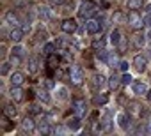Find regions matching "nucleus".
Masks as SVG:
<instances>
[{
  "label": "nucleus",
  "mask_w": 151,
  "mask_h": 136,
  "mask_svg": "<svg viewBox=\"0 0 151 136\" xmlns=\"http://www.w3.org/2000/svg\"><path fill=\"white\" fill-rule=\"evenodd\" d=\"M73 108H75V111H77V115H86V111H87V104H86V101L84 99H77V101H73Z\"/></svg>",
  "instance_id": "39448f33"
},
{
  "label": "nucleus",
  "mask_w": 151,
  "mask_h": 136,
  "mask_svg": "<svg viewBox=\"0 0 151 136\" xmlns=\"http://www.w3.org/2000/svg\"><path fill=\"white\" fill-rule=\"evenodd\" d=\"M9 69H11V64H9V62L2 64V67H0V74H2V76H6V74L9 73Z\"/></svg>",
  "instance_id": "393cba45"
},
{
  "label": "nucleus",
  "mask_w": 151,
  "mask_h": 136,
  "mask_svg": "<svg viewBox=\"0 0 151 136\" xmlns=\"http://www.w3.org/2000/svg\"><path fill=\"white\" fill-rule=\"evenodd\" d=\"M39 16H41V18H50L48 7H41V9H39Z\"/></svg>",
  "instance_id": "c85d7f7f"
},
{
  "label": "nucleus",
  "mask_w": 151,
  "mask_h": 136,
  "mask_svg": "<svg viewBox=\"0 0 151 136\" xmlns=\"http://www.w3.org/2000/svg\"><path fill=\"white\" fill-rule=\"evenodd\" d=\"M121 83V78H117L116 74H112L110 76V81H109V85H110V89H117V85Z\"/></svg>",
  "instance_id": "412c9836"
},
{
  "label": "nucleus",
  "mask_w": 151,
  "mask_h": 136,
  "mask_svg": "<svg viewBox=\"0 0 151 136\" xmlns=\"http://www.w3.org/2000/svg\"><path fill=\"white\" fill-rule=\"evenodd\" d=\"M107 62H109L110 65H114V64H116V55H112V53H110V55H109V60H107Z\"/></svg>",
  "instance_id": "72a5a7b5"
},
{
  "label": "nucleus",
  "mask_w": 151,
  "mask_h": 136,
  "mask_svg": "<svg viewBox=\"0 0 151 136\" xmlns=\"http://www.w3.org/2000/svg\"><path fill=\"white\" fill-rule=\"evenodd\" d=\"M103 83H105V78H103L101 74H96V76H94V87L100 89V87H103Z\"/></svg>",
  "instance_id": "4be33fe9"
},
{
  "label": "nucleus",
  "mask_w": 151,
  "mask_h": 136,
  "mask_svg": "<svg viewBox=\"0 0 151 136\" xmlns=\"http://www.w3.org/2000/svg\"><path fill=\"white\" fill-rule=\"evenodd\" d=\"M149 131H151V125H149Z\"/></svg>",
  "instance_id": "37998d69"
},
{
  "label": "nucleus",
  "mask_w": 151,
  "mask_h": 136,
  "mask_svg": "<svg viewBox=\"0 0 151 136\" xmlns=\"http://www.w3.org/2000/svg\"><path fill=\"white\" fill-rule=\"evenodd\" d=\"M53 87H55V83L52 81V78H48L46 80V89H53Z\"/></svg>",
  "instance_id": "c9c22d12"
},
{
  "label": "nucleus",
  "mask_w": 151,
  "mask_h": 136,
  "mask_svg": "<svg viewBox=\"0 0 151 136\" xmlns=\"http://www.w3.org/2000/svg\"><path fill=\"white\" fill-rule=\"evenodd\" d=\"M132 80H133V78H132V76H130L128 73H124V74H123V78H121V83L128 85V83H132Z\"/></svg>",
  "instance_id": "cd10ccee"
},
{
  "label": "nucleus",
  "mask_w": 151,
  "mask_h": 136,
  "mask_svg": "<svg viewBox=\"0 0 151 136\" xmlns=\"http://www.w3.org/2000/svg\"><path fill=\"white\" fill-rule=\"evenodd\" d=\"M37 97H39L43 103H50V96H48V92H46V90H41V92L37 94Z\"/></svg>",
  "instance_id": "5701e85b"
},
{
  "label": "nucleus",
  "mask_w": 151,
  "mask_h": 136,
  "mask_svg": "<svg viewBox=\"0 0 151 136\" xmlns=\"http://www.w3.org/2000/svg\"><path fill=\"white\" fill-rule=\"evenodd\" d=\"M29 30H30V23H29V21H27V23H25V25H23V32H29Z\"/></svg>",
  "instance_id": "ea45409f"
},
{
  "label": "nucleus",
  "mask_w": 151,
  "mask_h": 136,
  "mask_svg": "<svg viewBox=\"0 0 151 136\" xmlns=\"http://www.w3.org/2000/svg\"><path fill=\"white\" fill-rule=\"evenodd\" d=\"M142 0H128V7L130 9H133V11H137V9H140L142 7Z\"/></svg>",
  "instance_id": "6ab92c4d"
},
{
  "label": "nucleus",
  "mask_w": 151,
  "mask_h": 136,
  "mask_svg": "<svg viewBox=\"0 0 151 136\" xmlns=\"http://www.w3.org/2000/svg\"><path fill=\"white\" fill-rule=\"evenodd\" d=\"M103 46H105V39H100V41H94L93 42V48L94 50H103Z\"/></svg>",
  "instance_id": "a878e982"
},
{
  "label": "nucleus",
  "mask_w": 151,
  "mask_h": 136,
  "mask_svg": "<svg viewBox=\"0 0 151 136\" xmlns=\"http://www.w3.org/2000/svg\"><path fill=\"white\" fill-rule=\"evenodd\" d=\"M86 28H87L89 34H98V32L101 30V25H100V21H96V20H87Z\"/></svg>",
  "instance_id": "423d86ee"
},
{
  "label": "nucleus",
  "mask_w": 151,
  "mask_h": 136,
  "mask_svg": "<svg viewBox=\"0 0 151 136\" xmlns=\"http://www.w3.org/2000/svg\"><path fill=\"white\" fill-rule=\"evenodd\" d=\"M30 111H32V113H39L41 110H39V106H36V104H32V106H30Z\"/></svg>",
  "instance_id": "4c0bfd02"
},
{
  "label": "nucleus",
  "mask_w": 151,
  "mask_h": 136,
  "mask_svg": "<svg viewBox=\"0 0 151 136\" xmlns=\"http://www.w3.org/2000/svg\"><path fill=\"white\" fill-rule=\"evenodd\" d=\"M11 64H20V55H11Z\"/></svg>",
  "instance_id": "473e14b6"
},
{
  "label": "nucleus",
  "mask_w": 151,
  "mask_h": 136,
  "mask_svg": "<svg viewBox=\"0 0 151 136\" xmlns=\"http://www.w3.org/2000/svg\"><path fill=\"white\" fill-rule=\"evenodd\" d=\"M94 13H96L94 2H91V0H86V2L80 4V9H78V16H80V18H91Z\"/></svg>",
  "instance_id": "f257e3e1"
},
{
  "label": "nucleus",
  "mask_w": 151,
  "mask_h": 136,
  "mask_svg": "<svg viewBox=\"0 0 151 136\" xmlns=\"http://www.w3.org/2000/svg\"><path fill=\"white\" fill-rule=\"evenodd\" d=\"M147 99H149V101H151V90H149V92H147Z\"/></svg>",
  "instance_id": "a19ab883"
},
{
  "label": "nucleus",
  "mask_w": 151,
  "mask_h": 136,
  "mask_svg": "<svg viewBox=\"0 0 151 136\" xmlns=\"http://www.w3.org/2000/svg\"><path fill=\"white\" fill-rule=\"evenodd\" d=\"M29 71L30 73H37V62H36V58H30V62H29Z\"/></svg>",
  "instance_id": "b1692460"
},
{
  "label": "nucleus",
  "mask_w": 151,
  "mask_h": 136,
  "mask_svg": "<svg viewBox=\"0 0 151 136\" xmlns=\"http://www.w3.org/2000/svg\"><path fill=\"white\" fill-rule=\"evenodd\" d=\"M69 78H71V81H73L75 85H80V83H82L84 74H82V69H80L78 65H73L71 69H69Z\"/></svg>",
  "instance_id": "7ed1b4c3"
},
{
  "label": "nucleus",
  "mask_w": 151,
  "mask_h": 136,
  "mask_svg": "<svg viewBox=\"0 0 151 136\" xmlns=\"http://www.w3.org/2000/svg\"><path fill=\"white\" fill-rule=\"evenodd\" d=\"M133 92L135 94H139V96H142V94H147V87H146V83H142V81H133Z\"/></svg>",
  "instance_id": "9b49d317"
},
{
  "label": "nucleus",
  "mask_w": 151,
  "mask_h": 136,
  "mask_svg": "<svg viewBox=\"0 0 151 136\" xmlns=\"http://www.w3.org/2000/svg\"><path fill=\"white\" fill-rule=\"evenodd\" d=\"M107 101H109V96H107V94H96L94 99H93L94 104H105Z\"/></svg>",
  "instance_id": "dca6fc26"
},
{
  "label": "nucleus",
  "mask_w": 151,
  "mask_h": 136,
  "mask_svg": "<svg viewBox=\"0 0 151 136\" xmlns=\"http://www.w3.org/2000/svg\"><path fill=\"white\" fill-rule=\"evenodd\" d=\"M128 23H130L132 28L139 30V28H142V25H144V18H140V16L137 14V11L132 9V13L128 14Z\"/></svg>",
  "instance_id": "f03ea898"
},
{
  "label": "nucleus",
  "mask_w": 151,
  "mask_h": 136,
  "mask_svg": "<svg viewBox=\"0 0 151 136\" xmlns=\"http://www.w3.org/2000/svg\"><path fill=\"white\" fill-rule=\"evenodd\" d=\"M59 99H68V90L66 89H59Z\"/></svg>",
  "instance_id": "7c9ffc66"
},
{
  "label": "nucleus",
  "mask_w": 151,
  "mask_h": 136,
  "mask_svg": "<svg viewBox=\"0 0 151 136\" xmlns=\"http://www.w3.org/2000/svg\"><path fill=\"white\" fill-rule=\"evenodd\" d=\"M68 127H69L71 131H78V129H80V118H78V117L69 118V120H68Z\"/></svg>",
  "instance_id": "4468645a"
},
{
  "label": "nucleus",
  "mask_w": 151,
  "mask_h": 136,
  "mask_svg": "<svg viewBox=\"0 0 151 136\" xmlns=\"http://www.w3.org/2000/svg\"><path fill=\"white\" fill-rule=\"evenodd\" d=\"M23 28H18V27H14L13 30H11V34H9V39L11 41H14V42H18V41H22V37H23Z\"/></svg>",
  "instance_id": "9d476101"
},
{
  "label": "nucleus",
  "mask_w": 151,
  "mask_h": 136,
  "mask_svg": "<svg viewBox=\"0 0 151 136\" xmlns=\"http://www.w3.org/2000/svg\"><path fill=\"white\" fill-rule=\"evenodd\" d=\"M119 124H121L123 129H128V127H130V117H128L126 113H121V115H119Z\"/></svg>",
  "instance_id": "f3484780"
},
{
  "label": "nucleus",
  "mask_w": 151,
  "mask_h": 136,
  "mask_svg": "<svg viewBox=\"0 0 151 136\" xmlns=\"http://www.w3.org/2000/svg\"><path fill=\"white\" fill-rule=\"evenodd\" d=\"M4 113H6V115H9L11 118H14V117L18 115V110H16V108H14L13 104H9V106H6V110H4Z\"/></svg>",
  "instance_id": "aec40b11"
},
{
  "label": "nucleus",
  "mask_w": 151,
  "mask_h": 136,
  "mask_svg": "<svg viewBox=\"0 0 151 136\" xmlns=\"http://www.w3.org/2000/svg\"><path fill=\"white\" fill-rule=\"evenodd\" d=\"M144 23H146V25H149V27H151V13H149V14H146V16H144Z\"/></svg>",
  "instance_id": "f704fd0d"
},
{
  "label": "nucleus",
  "mask_w": 151,
  "mask_h": 136,
  "mask_svg": "<svg viewBox=\"0 0 151 136\" xmlns=\"http://www.w3.org/2000/svg\"><path fill=\"white\" fill-rule=\"evenodd\" d=\"M147 13H151V4H149V6H147Z\"/></svg>",
  "instance_id": "79ce46f5"
},
{
  "label": "nucleus",
  "mask_w": 151,
  "mask_h": 136,
  "mask_svg": "<svg viewBox=\"0 0 151 136\" xmlns=\"http://www.w3.org/2000/svg\"><path fill=\"white\" fill-rule=\"evenodd\" d=\"M46 64H48V69H50V73L53 71V69H57V64H59V58H57V55H48V58H46Z\"/></svg>",
  "instance_id": "f8f14e48"
},
{
  "label": "nucleus",
  "mask_w": 151,
  "mask_h": 136,
  "mask_svg": "<svg viewBox=\"0 0 151 136\" xmlns=\"http://www.w3.org/2000/svg\"><path fill=\"white\" fill-rule=\"evenodd\" d=\"M110 42H112L114 46H117V44L121 42V34H119V30H112V32H110Z\"/></svg>",
  "instance_id": "2eb2a0df"
},
{
  "label": "nucleus",
  "mask_w": 151,
  "mask_h": 136,
  "mask_svg": "<svg viewBox=\"0 0 151 136\" xmlns=\"http://www.w3.org/2000/svg\"><path fill=\"white\" fill-rule=\"evenodd\" d=\"M60 28H62V32H66V34H73L75 30H77V21L75 20H64L62 23H60Z\"/></svg>",
  "instance_id": "20e7f679"
},
{
  "label": "nucleus",
  "mask_w": 151,
  "mask_h": 136,
  "mask_svg": "<svg viewBox=\"0 0 151 136\" xmlns=\"http://www.w3.org/2000/svg\"><path fill=\"white\" fill-rule=\"evenodd\" d=\"M50 4H53V6H60V4H64V0H50Z\"/></svg>",
  "instance_id": "58836bf2"
},
{
  "label": "nucleus",
  "mask_w": 151,
  "mask_h": 136,
  "mask_svg": "<svg viewBox=\"0 0 151 136\" xmlns=\"http://www.w3.org/2000/svg\"><path fill=\"white\" fill-rule=\"evenodd\" d=\"M146 64H147V60H146V57H142V55H137L135 58H133V65H135V69L137 71H144L146 69Z\"/></svg>",
  "instance_id": "0eeeda50"
},
{
  "label": "nucleus",
  "mask_w": 151,
  "mask_h": 136,
  "mask_svg": "<svg viewBox=\"0 0 151 136\" xmlns=\"http://www.w3.org/2000/svg\"><path fill=\"white\" fill-rule=\"evenodd\" d=\"M22 127H23L25 132H32V131L36 129V122H34V118H32V117H25L23 122H22Z\"/></svg>",
  "instance_id": "6e6552de"
},
{
  "label": "nucleus",
  "mask_w": 151,
  "mask_h": 136,
  "mask_svg": "<svg viewBox=\"0 0 151 136\" xmlns=\"http://www.w3.org/2000/svg\"><path fill=\"white\" fill-rule=\"evenodd\" d=\"M9 94H11V97H13L14 101H23V97H25V96H23L25 92L20 89V85H13V89H11Z\"/></svg>",
  "instance_id": "1a4fd4ad"
},
{
  "label": "nucleus",
  "mask_w": 151,
  "mask_h": 136,
  "mask_svg": "<svg viewBox=\"0 0 151 136\" xmlns=\"http://www.w3.org/2000/svg\"><path fill=\"white\" fill-rule=\"evenodd\" d=\"M13 53H14V55H22V53H23V50H22L20 46H16V48L13 50Z\"/></svg>",
  "instance_id": "e433bc0d"
},
{
  "label": "nucleus",
  "mask_w": 151,
  "mask_h": 136,
  "mask_svg": "<svg viewBox=\"0 0 151 136\" xmlns=\"http://www.w3.org/2000/svg\"><path fill=\"white\" fill-rule=\"evenodd\" d=\"M6 20H7V21L13 25V27H16V25H18V16H16L13 11H9V13L6 14Z\"/></svg>",
  "instance_id": "a211bd4d"
},
{
  "label": "nucleus",
  "mask_w": 151,
  "mask_h": 136,
  "mask_svg": "<svg viewBox=\"0 0 151 136\" xmlns=\"http://www.w3.org/2000/svg\"><path fill=\"white\" fill-rule=\"evenodd\" d=\"M23 81H25L23 73H13V74H11V83H13V85H22Z\"/></svg>",
  "instance_id": "ddd939ff"
},
{
  "label": "nucleus",
  "mask_w": 151,
  "mask_h": 136,
  "mask_svg": "<svg viewBox=\"0 0 151 136\" xmlns=\"http://www.w3.org/2000/svg\"><path fill=\"white\" fill-rule=\"evenodd\" d=\"M55 46H57V44H52V42L45 44V53H46V55H52V53H53V50H55Z\"/></svg>",
  "instance_id": "bb28decb"
},
{
  "label": "nucleus",
  "mask_w": 151,
  "mask_h": 136,
  "mask_svg": "<svg viewBox=\"0 0 151 136\" xmlns=\"http://www.w3.org/2000/svg\"><path fill=\"white\" fill-rule=\"evenodd\" d=\"M144 42H146V41H144V37H140V35H137V37H135V46H137V48H142V46H144Z\"/></svg>",
  "instance_id": "c756f323"
},
{
  "label": "nucleus",
  "mask_w": 151,
  "mask_h": 136,
  "mask_svg": "<svg viewBox=\"0 0 151 136\" xmlns=\"http://www.w3.org/2000/svg\"><path fill=\"white\" fill-rule=\"evenodd\" d=\"M119 69H121V71H124V73L128 71V62H126V60H123V62L119 64Z\"/></svg>",
  "instance_id": "2f4dec72"
}]
</instances>
